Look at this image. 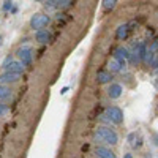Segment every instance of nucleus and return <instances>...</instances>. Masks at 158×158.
Here are the masks:
<instances>
[{
  "mask_svg": "<svg viewBox=\"0 0 158 158\" xmlns=\"http://www.w3.org/2000/svg\"><path fill=\"white\" fill-rule=\"evenodd\" d=\"M123 158H133V155H131V153H125Z\"/></svg>",
  "mask_w": 158,
  "mask_h": 158,
  "instance_id": "obj_24",
  "label": "nucleus"
},
{
  "mask_svg": "<svg viewBox=\"0 0 158 158\" xmlns=\"http://www.w3.org/2000/svg\"><path fill=\"white\" fill-rule=\"evenodd\" d=\"M13 98V90L6 85H2L0 84V100H11Z\"/></svg>",
  "mask_w": 158,
  "mask_h": 158,
  "instance_id": "obj_13",
  "label": "nucleus"
},
{
  "mask_svg": "<svg viewBox=\"0 0 158 158\" xmlns=\"http://www.w3.org/2000/svg\"><path fill=\"white\" fill-rule=\"evenodd\" d=\"M74 5L73 0H57V10H68Z\"/></svg>",
  "mask_w": 158,
  "mask_h": 158,
  "instance_id": "obj_14",
  "label": "nucleus"
},
{
  "mask_svg": "<svg viewBox=\"0 0 158 158\" xmlns=\"http://www.w3.org/2000/svg\"><path fill=\"white\" fill-rule=\"evenodd\" d=\"M21 79V74H16V73H10V71H3L0 74V84L2 85H6V84H15Z\"/></svg>",
  "mask_w": 158,
  "mask_h": 158,
  "instance_id": "obj_6",
  "label": "nucleus"
},
{
  "mask_svg": "<svg viewBox=\"0 0 158 158\" xmlns=\"http://www.w3.org/2000/svg\"><path fill=\"white\" fill-rule=\"evenodd\" d=\"M35 38L40 44H46L48 41H51V32L48 29H41L35 33Z\"/></svg>",
  "mask_w": 158,
  "mask_h": 158,
  "instance_id": "obj_8",
  "label": "nucleus"
},
{
  "mask_svg": "<svg viewBox=\"0 0 158 158\" xmlns=\"http://www.w3.org/2000/svg\"><path fill=\"white\" fill-rule=\"evenodd\" d=\"M95 141L100 142H106L111 144V146H115L118 142V136L114 130H111L109 127H98L95 130Z\"/></svg>",
  "mask_w": 158,
  "mask_h": 158,
  "instance_id": "obj_1",
  "label": "nucleus"
},
{
  "mask_svg": "<svg viewBox=\"0 0 158 158\" xmlns=\"http://www.w3.org/2000/svg\"><path fill=\"white\" fill-rule=\"evenodd\" d=\"M44 8L46 10H57V0H48V2H44Z\"/></svg>",
  "mask_w": 158,
  "mask_h": 158,
  "instance_id": "obj_17",
  "label": "nucleus"
},
{
  "mask_svg": "<svg viewBox=\"0 0 158 158\" xmlns=\"http://www.w3.org/2000/svg\"><path fill=\"white\" fill-rule=\"evenodd\" d=\"M109 71H111V73H118V71H123V67H122V65H120V63H118V62L114 59V60H111V62H109Z\"/></svg>",
  "mask_w": 158,
  "mask_h": 158,
  "instance_id": "obj_15",
  "label": "nucleus"
},
{
  "mask_svg": "<svg viewBox=\"0 0 158 158\" xmlns=\"http://www.w3.org/2000/svg\"><path fill=\"white\" fill-rule=\"evenodd\" d=\"M6 112H8V106H6V104H2V103H0V117L5 115Z\"/></svg>",
  "mask_w": 158,
  "mask_h": 158,
  "instance_id": "obj_20",
  "label": "nucleus"
},
{
  "mask_svg": "<svg viewBox=\"0 0 158 158\" xmlns=\"http://www.w3.org/2000/svg\"><path fill=\"white\" fill-rule=\"evenodd\" d=\"M5 71H10V73H16V74H24V71H25V67L21 63V62H11L8 67L5 68Z\"/></svg>",
  "mask_w": 158,
  "mask_h": 158,
  "instance_id": "obj_10",
  "label": "nucleus"
},
{
  "mask_svg": "<svg viewBox=\"0 0 158 158\" xmlns=\"http://www.w3.org/2000/svg\"><path fill=\"white\" fill-rule=\"evenodd\" d=\"M101 5H103V8L106 10V11H109V10H114V8H115L117 0H103Z\"/></svg>",
  "mask_w": 158,
  "mask_h": 158,
  "instance_id": "obj_16",
  "label": "nucleus"
},
{
  "mask_svg": "<svg viewBox=\"0 0 158 158\" xmlns=\"http://www.w3.org/2000/svg\"><path fill=\"white\" fill-rule=\"evenodd\" d=\"M135 139H136V133H131V135L128 136V141H130L131 146H135Z\"/></svg>",
  "mask_w": 158,
  "mask_h": 158,
  "instance_id": "obj_22",
  "label": "nucleus"
},
{
  "mask_svg": "<svg viewBox=\"0 0 158 158\" xmlns=\"http://www.w3.org/2000/svg\"><path fill=\"white\" fill-rule=\"evenodd\" d=\"M149 51L153 52V54H156V51H158V41H153V43L149 46Z\"/></svg>",
  "mask_w": 158,
  "mask_h": 158,
  "instance_id": "obj_19",
  "label": "nucleus"
},
{
  "mask_svg": "<svg viewBox=\"0 0 158 158\" xmlns=\"http://www.w3.org/2000/svg\"><path fill=\"white\" fill-rule=\"evenodd\" d=\"M128 35H130V24H123V25H120V27L115 30V38L120 40V41L127 40Z\"/></svg>",
  "mask_w": 158,
  "mask_h": 158,
  "instance_id": "obj_11",
  "label": "nucleus"
},
{
  "mask_svg": "<svg viewBox=\"0 0 158 158\" xmlns=\"http://www.w3.org/2000/svg\"><path fill=\"white\" fill-rule=\"evenodd\" d=\"M122 92H123V89H122L120 84H111V87H109V90H108V95H109V98L117 100V98H120Z\"/></svg>",
  "mask_w": 158,
  "mask_h": 158,
  "instance_id": "obj_12",
  "label": "nucleus"
},
{
  "mask_svg": "<svg viewBox=\"0 0 158 158\" xmlns=\"http://www.w3.org/2000/svg\"><path fill=\"white\" fill-rule=\"evenodd\" d=\"M114 59L118 62L123 67V70H125V65H127V60L130 59V51L127 49V48H123V46H120V48H117L115 51H114Z\"/></svg>",
  "mask_w": 158,
  "mask_h": 158,
  "instance_id": "obj_5",
  "label": "nucleus"
},
{
  "mask_svg": "<svg viewBox=\"0 0 158 158\" xmlns=\"http://www.w3.org/2000/svg\"><path fill=\"white\" fill-rule=\"evenodd\" d=\"M16 56L24 67H27V65H30L32 60H33V51H32L30 46H22L16 51Z\"/></svg>",
  "mask_w": 158,
  "mask_h": 158,
  "instance_id": "obj_3",
  "label": "nucleus"
},
{
  "mask_svg": "<svg viewBox=\"0 0 158 158\" xmlns=\"http://www.w3.org/2000/svg\"><path fill=\"white\" fill-rule=\"evenodd\" d=\"M11 62H15V60H13V57H11V56H8V57H6V59H5V60H3V63H2V68H3V70H5V68H6V67H8V65H10V63H11Z\"/></svg>",
  "mask_w": 158,
  "mask_h": 158,
  "instance_id": "obj_18",
  "label": "nucleus"
},
{
  "mask_svg": "<svg viewBox=\"0 0 158 158\" xmlns=\"http://www.w3.org/2000/svg\"><path fill=\"white\" fill-rule=\"evenodd\" d=\"M49 24H51V16H48V15H33L30 18V27L33 30L36 29V32L48 27Z\"/></svg>",
  "mask_w": 158,
  "mask_h": 158,
  "instance_id": "obj_2",
  "label": "nucleus"
},
{
  "mask_svg": "<svg viewBox=\"0 0 158 158\" xmlns=\"http://www.w3.org/2000/svg\"><path fill=\"white\" fill-rule=\"evenodd\" d=\"M104 115L109 118V122H111V123L120 125V123L123 122V112H122L120 108H117V106H111V108H108V109H106V114H104Z\"/></svg>",
  "mask_w": 158,
  "mask_h": 158,
  "instance_id": "obj_4",
  "label": "nucleus"
},
{
  "mask_svg": "<svg viewBox=\"0 0 158 158\" xmlns=\"http://www.w3.org/2000/svg\"><path fill=\"white\" fill-rule=\"evenodd\" d=\"M152 67L158 70V56H156V59H155V62H153V65H152Z\"/></svg>",
  "mask_w": 158,
  "mask_h": 158,
  "instance_id": "obj_23",
  "label": "nucleus"
},
{
  "mask_svg": "<svg viewBox=\"0 0 158 158\" xmlns=\"http://www.w3.org/2000/svg\"><path fill=\"white\" fill-rule=\"evenodd\" d=\"M153 141H155V144H156V146H158V133L155 135V138H153Z\"/></svg>",
  "mask_w": 158,
  "mask_h": 158,
  "instance_id": "obj_25",
  "label": "nucleus"
},
{
  "mask_svg": "<svg viewBox=\"0 0 158 158\" xmlns=\"http://www.w3.org/2000/svg\"><path fill=\"white\" fill-rule=\"evenodd\" d=\"M95 156H97V158H117L115 153H114L111 149L103 147V146H97V149H95Z\"/></svg>",
  "mask_w": 158,
  "mask_h": 158,
  "instance_id": "obj_7",
  "label": "nucleus"
},
{
  "mask_svg": "<svg viewBox=\"0 0 158 158\" xmlns=\"http://www.w3.org/2000/svg\"><path fill=\"white\" fill-rule=\"evenodd\" d=\"M11 6H13V2H8V0H6V2H3V10L5 11L11 10Z\"/></svg>",
  "mask_w": 158,
  "mask_h": 158,
  "instance_id": "obj_21",
  "label": "nucleus"
},
{
  "mask_svg": "<svg viewBox=\"0 0 158 158\" xmlns=\"http://www.w3.org/2000/svg\"><path fill=\"white\" fill-rule=\"evenodd\" d=\"M111 79H112V73L108 70H100L97 73V82L98 84H108V82H111Z\"/></svg>",
  "mask_w": 158,
  "mask_h": 158,
  "instance_id": "obj_9",
  "label": "nucleus"
}]
</instances>
